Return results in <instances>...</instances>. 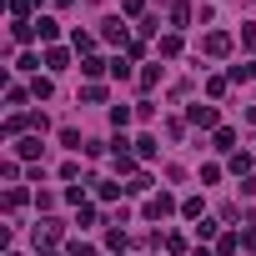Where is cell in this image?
Returning a JSON list of instances; mask_svg holds the SVG:
<instances>
[{"label": "cell", "instance_id": "7", "mask_svg": "<svg viewBox=\"0 0 256 256\" xmlns=\"http://www.w3.org/2000/svg\"><path fill=\"white\" fill-rule=\"evenodd\" d=\"M36 241H46V246H50V241H60V221H50V216H46V221L36 226Z\"/></svg>", "mask_w": 256, "mask_h": 256}, {"label": "cell", "instance_id": "38", "mask_svg": "<svg viewBox=\"0 0 256 256\" xmlns=\"http://www.w3.org/2000/svg\"><path fill=\"white\" fill-rule=\"evenodd\" d=\"M241 46H246V50L256 46V26H241Z\"/></svg>", "mask_w": 256, "mask_h": 256}, {"label": "cell", "instance_id": "24", "mask_svg": "<svg viewBox=\"0 0 256 256\" xmlns=\"http://www.w3.org/2000/svg\"><path fill=\"white\" fill-rule=\"evenodd\" d=\"M30 96H36V100H50V96H56V86H50V80H46V76H40V80H36V86H30Z\"/></svg>", "mask_w": 256, "mask_h": 256}, {"label": "cell", "instance_id": "17", "mask_svg": "<svg viewBox=\"0 0 256 256\" xmlns=\"http://www.w3.org/2000/svg\"><path fill=\"white\" fill-rule=\"evenodd\" d=\"M36 36H40V40H46V46H50V40H56V36H60V26H56V20H46V16H40V20H36Z\"/></svg>", "mask_w": 256, "mask_h": 256}, {"label": "cell", "instance_id": "28", "mask_svg": "<svg viewBox=\"0 0 256 256\" xmlns=\"http://www.w3.org/2000/svg\"><path fill=\"white\" fill-rule=\"evenodd\" d=\"M231 80H256V60H246V66H231Z\"/></svg>", "mask_w": 256, "mask_h": 256}, {"label": "cell", "instance_id": "37", "mask_svg": "<svg viewBox=\"0 0 256 256\" xmlns=\"http://www.w3.org/2000/svg\"><path fill=\"white\" fill-rule=\"evenodd\" d=\"M120 10H126V16H141V10H146V0H120Z\"/></svg>", "mask_w": 256, "mask_h": 256}, {"label": "cell", "instance_id": "4", "mask_svg": "<svg viewBox=\"0 0 256 256\" xmlns=\"http://www.w3.org/2000/svg\"><path fill=\"white\" fill-rule=\"evenodd\" d=\"M186 120L201 131H216V106H186Z\"/></svg>", "mask_w": 256, "mask_h": 256}, {"label": "cell", "instance_id": "40", "mask_svg": "<svg viewBox=\"0 0 256 256\" xmlns=\"http://www.w3.org/2000/svg\"><path fill=\"white\" fill-rule=\"evenodd\" d=\"M241 196H256V176H246V181H241Z\"/></svg>", "mask_w": 256, "mask_h": 256}, {"label": "cell", "instance_id": "5", "mask_svg": "<svg viewBox=\"0 0 256 256\" xmlns=\"http://www.w3.org/2000/svg\"><path fill=\"white\" fill-rule=\"evenodd\" d=\"M16 156H20V161H36V156H40V136H20V141H16Z\"/></svg>", "mask_w": 256, "mask_h": 256}, {"label": "cell", "instance_id": "6", "mask_svg": "<svg viewBox=\"0 0 256 256\" xmlns=\"http://www.w3.org/2000/svg\"><path fill=\"white\" fill-rule=\"evenodd\" d=\"M46 66H50V70H66V66H70V50H66V46H50V50H46Z\"/></svg>", "mask_w": 256, "mask_h": 256}, {"label": "cell", "instance_id": "8", "mask_svg": "<svg viewBox=\"0 0 256 256\" xmlns=\"http://www.w3.org/2000/svg\"><path fill=\"white\" fill-rule=\"evenodd\" d=\"M216 251H221V256H236V251H241V236H236V231H221V236H216Z\"/></svg>", "mask_w": 256, "mask_h": 256}, {"label": "cell", "instance_id": "31", "mask_svg": "<svg viewBox=\"0 0 256 256\" xmlns=\"http://www.w3.org/2000/svg\"><path fill=\"white\" fill-rule=\"evenodd\" d=\"M26 96H30L26 86H6V100H10V106H26Z\"/></svg>", "mask_w": 256, "mask_h": 256}, {"label": "cell", "instance_id": "25", "mask_svg": "<svg viewBox=\"0 0 256 256\" xmlns=\"http://www.w3.org/2000/svg\"><path fill=\"white\" fill-rule=\"evenodd\" d=\"M136 156L151 161V156H156V136H141V141H136Z\"/></svg>", "mask_w": 256, "mask_h": 256}, {"label": "cell", "instance_id": "29", "mask_svg": "<svg viewBox=\"0 0 256 256\" xmlns=\"http://www.w3.org/2000/svg\"><path fill=\"white\" fill-rule=\"evenodd\" d=\"M110 76H116V80H131V60L116 56V60H110Z\"/></svg>", "mask_w": 256, "mask_h": 256}, {"label": "cell", "instance_id": "10", "mask_svg": "<svg viewBox=\"0 0 256 256\" xmlns=\"http://www.w3.org/2000/svg\"><path fill=\"white\" fill-rule=\"evenodd\" d=\"M116 176H136V151H116Z\"/></svg>", "mask_w": 256, "mask_h": 256}, {"label": "cell", "instance_id": "22", "mask_svg": "<svg viewBox=\"0 0 256 256\" xmlns=\"http://www.w3.org/2000/svg\"><path fill=\"white\" fill-rule=\"evenodd\" d=\"M80 70L96 80V76H100V70H110V66H106V60H96V56H86V60H80Z\"/></svg>", "mask_w": 256, "mask_h": 256}, {"label": "cell", "instance_id": "11", "mask_svg": "<svg viewBox=\"0 0 256 256\" xmlns=\"http://www.w3.org/2000/svg\"><path fill=\"white\" fill-rule=\"evenodd\" d=\"M146 191H151V176L146 171H136L131 181H126V196H146Z\"/></svg>", "mask_w": 256, "mask_h": 256}, {"label": "cell", "instance_id": "26", "mask_svg": "<svg viewBox=\"0 0 256 256\" xmlns=\"http://www.w3.org/2000/svg\"><path fill=\"white\" fill-rule=\"evenodd\" d=\"M231 171H236V176H251V156H241V151H231Z\"/></svg>", "mask_w": 256, "mask_h": 256}, {"label": "cell", "instance_id": "16", "mask_svg": "<svg viewBox=\"0 0 256 256\" xmlns=\"http://www.w3.org/2000/svg\"><path fill=\"white\" fill-rule=\"evenodd\" d=\"M171 26H176V30L191 26V6H186V0H176V6H171Z\"/></svg>", "mask_w": 256, "mask_h": 256}, {"label": "cell", "instance_id": "9", "mask_svg": "<svg viewBox=\"0 0 256 256\" xmlns=\"http://www.w3.org/2000/svg\"><path fill=\"white\" fill-rule=\"evenodd\" d=\"M136 120V106H110V126L120 131V126H131Z\"/></svg>", "mask_w": 256, "mask_h": 256}, {"label": "cell", "instance_id": "23", "mask_svg": "<svg viewBox=\"0 0 256 256\" xmlns=\"http://www.w3.org/2000/svg\"><path fill=\"white\" fill-rule=\"evenodd\" d=\"M206 96L221 100V96H226V76H211V80H206Z\"/></svg>", "mask_w": 256, "mask_h": 256}, {"label": "cell", "instance_id": "41", "mask_svg": "<svg viewBox=\"0 0 256 256\" xmlns=\"http://www.w3.org/2000/svg\"><path fill=\"white\" fill-rule=\"evenodd\" d=\"M36 256H56V251H36Z\"/></svg>", "mask_w": 256, "mask_h": 256}, {"label": "cell", "instance_id": "21", "mask_svg": "<svg viewBox=\"0 0 256 256\" xmlns=\"http://www.w3.org/2000/svg\"><path fill=\"white\" fill-rule=\"evenodd\" d=\"M181 216H186V221H201V196H186V201H181Z\"/></svg>", "mask_w": 256, "mask_h": 256}, {"label": "cell", "instance_id": "42", "mask_svg": "<svg viewBox=\"0 0 256 256\" xmlns=\"http://www.w3.org/2000/svg\"><path fill=\"white\" fill-rule=\"evenodd\" d=\"M6 256H16V251H6Z\"/></svg>", "mask_w": 256, "mask_h": 256}, {"label": "cell", "instance_id": "39", "mask_svg": "<svg viewBox=\"0 0 256 256\" xmlns=\"http://www.w3.org/2000/svg\"><path fill=\"white\" fill-rule=\"evenodd\" d=\"M70 256H96V251H90L86 241H70Z\"/></svg>", "mask_w": 256, "mask_h": 256}, {"label": "cell", "instance_id": "15", "mask_svg": "<svg viewBox=\"0 0 256 256\" xmlns=\"http://www.w3.org/2000/svg\"><path fill=\"white\" fill-rule=\"evenodd\" d=\"M216 151H236V131L231 126H216Z\"/></svg>", "mask_w": 256, "mask_h": 256}, {"label": "cell", "instance_id": "27", "mask_svg": "<svg viewBox=\"0 0 256 256\" xmlns=\"http://www.w3.org/2000/svg\"><path fill=\"white\" fill-rule=\"evenodd\" d=\"M20 206H26V191L10 186V191H6V211H20Z\"/></svg>", "mask_w": 256, "mask_h": 256}, {"label": "cell", "instance_id": "1", "mask_svg": "<svg viewBox=\"0 0 256 256\" xmlns=\"http://www.w3.org/2000/svg\"><path fill=\"white\" fill-rule=\"evenodd\" d=\"M201 50H206L211 60H226V56H231V36H226V30H206V36H201Z\"/></svg>", "mask_w": 256, "mask_h": 256}, {"label": "cell", "instance_id": "30", "mask_svg": "<svg viewBox=\"0 0 256 256\" xmlns=\"http://www.w3.org/2000/svg\"><path fill=\"white\" fill-rule=\"evenodd\" d=\"M60 146H70V151H80V131H76V126H66V131H60Z\"/></svg>", "mask_w": 256, "mask_h": 256}, {"label": "cell", "instance_id": "3", "mask_svg": "<svg viewBox=\"0 0 256 256\" xmlns=\"http://www.w3.org/2000/svg\"><path fill=\"white\" fill-rule=\"evenodd\" d=\"M171 211H176V201L161 191V196H151V201H146V211H141V216H146V221H166Z\"/></svg>", "mask_w": 256, "mask_h": 256}, {"label": "cell", "instance_id": "34", "mask_svg": "<svg viewBox=\"0 0 256 256\" xmlns=\"http://www.w3.org/2000/svg\"><path fill=\"white\" fill-rule=\"evenodd\" d=\"M66 201L70 206H86V186H66Z\"/></svg>", "mask_w": 256, "mask_h": 256}, {"label": "cell", "instance_id": "13", "mask_svg": "<svg viewBox=\"0 0 256 256\" xmlns=\"http://www.w3.org/2000/svg\"><path fill=\"white\" fill-rule=\"evenodd\" d=\"M10 40H20V46L36 40V20H16V26H10Z\"/></svg>", "mask_w": 256, "mask_h": 256}, {"label": "cell", "instance_id": "18", "mask_svg": "<svg viewBox=\"0 0 256 256\" xmlns=\"http://www.w3.org/2000/svg\"><path fill=\"white\" fill-rule=\"evenodd\" d=\"M70 46H76L80 56H90V50H96V36H90V30H76V36H70Z\"/></svg>", "mask_w": 256, "mask_h": 256}, {"label": "cell", "instance_id": "20", "mask_svg": "<svg viewBox=\"0 0 256 256\" xmlns=\"http://www.w3.org/2000/svg\"><path fill=\"white\" fill-rule=\"evenodd\" d=\"M80 100H86V106H100V100H106V86H96V80H90V86L80 90Z\"/></svg>", "mask_w": 256, "mask_h": 256}, {"label": "cell", "instance_id": "32", "mask_svg": "<svg viewBox=\"0 0 256 256\" xmlns=\"http://www.w3.org/2000/svg\"><path fill=\"white\" fill-rule=\"evenodd\" d=\"M30 6H36V0H10V16H16V20H26V16H30Z\"/></svg>", "mask_w": 256, "mask_h": 256}, {"label": "cell", "instance_id": "2", "mask_svg": "<svg viewBox=\"0 0 256 256\" xmlns=\"http://www.w3.org/2000/svg\"><path fill=\"white\" fill-rule=\"evenodd\" d=\"M100 36H106L110 46H131V30H126L120 16H106V20H100Z\"/></svg>", "mask_w": 256, "mask_h": 256}, {"label": "cell", "instance_id": "19", "mask_svg": "<svg viewBox=\"0 0 256 256\" xmlns=\"http://www.w3.org/2000/svg\"><path fill=\"white\" fill-rule=\"evenodd\" d=\"M161 56H166V60H171V56H181V36H176V30H171V36H161Z\"/></svg>", "mask_w": 256, "mask_h": 256}, {"label": "cell", "instance_id": "33", "mask_svg": "<svg viewBox=\"0 0 256 256\" xmlns=\"http://www.w3.org/2000/svg\"><path fill=\"white\" fill-rule=\"evenodd\" d=\"M156 80H161V66H146V70H141V86H146V90H151V86H156Z\"/></svg>", "mask_w": 256, "mask_h": 256}, {"label": "cell", "instance_id": "36", "mask_svg": "<svg viewBox=\"0 0 256 256\" xmlns=\"http://www.w3.org/2000/svg\"><path fill=\"white\" fill-rule=\"evenodd\" d=\"M241 251H256V226H246V231H241Z\"/></svg>", "mask_w": 256, "mask_h": 256}, {"label": "cell", "instance_id": "12", "mask_svg": "<svg viewBox=\"0 0 256 256\" xmlns=\"http://www.w3.org/2000/svg\"><path fill=\"white\" fill-rule=\"evenodd\" d=\"M106 246H110V251H126V246H131V236H126V226H110V231H106Z\"/></svg>", "mask_w": 256, "mask_h": 256}, {"label": "cell", "instance_id": "35", "mask_svg": "<svg viewBox=\"0 0 256 256\" xmlns=\"http://www.w3.org/2000/svg\"><path fill=\"white\" fill-rule=\"evenodd\" d=\"M76 221H80V226H90V221H96V206H90V201H86V206H76Z\"/></svg>", "mask_w": 256, "mask_h": 256}, {"label": "cell", "instance_id": "14", "mask_svg": "<svg viewBox=\"0 0 256 256\" xmlns=\"http://www.w3.org/2000/svg\"><path fill=\"white\" fill-rule=\"evenodd\" d=\"M90 186H96V196H100V201H116V196L126 191L120 181H90Z\"/></svg>", "mask_w": 256, "mask_h": 256}]
</instances>
